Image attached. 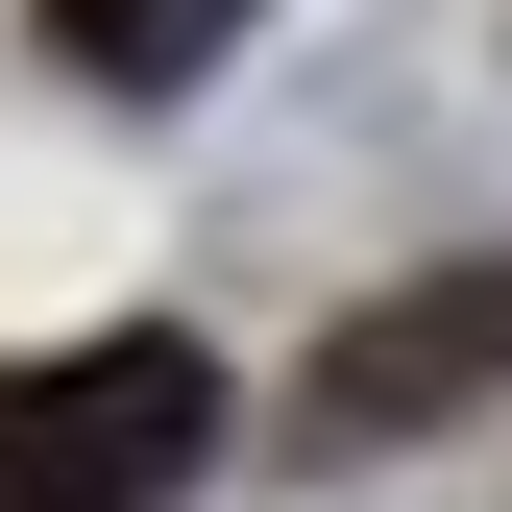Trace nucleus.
<instances>
[{
    "label": "nucleus",
    "mask_w": 512,
    "mask_h": 512,
    "mask_svg": "<svg viewBox=\"0 0 512 512\" xmlns=\"http://www.w3.org/2000/svg\"><path fill=\"white\" fill-rule=\"evenodd\" d=\"M196 439H220L196 342H49V366H0V512H171Z\"/></svg>",
    "instance_id": "f257e3e1"
},
{
    "label": "nucleus",
    "mask_w": 512,
    "mask_h": 512,
    "mask_svg": "<svg viewBox=\"0 0 512 512\" xmlns=\"http://www.w3.org/2000/svg\"><path fill=\"white\" fill-rule=\"evenodd\" d=\"M464 391H512V269H415V293H366L342 342L293 366V439H317V464H366V439H439Z\"/></svg>",
    "instance_id": "f03ea898"
},
{
    "label": "nucleus",
    "mask_w": 512,
    "mask_h": 512,
    "mask_svg": "<svg viewBox=\"0 0 512 512\" xmlns=\"http://www.w3.org/2000/svg\"><path fill=\"white\" fill-rule=\"evenodd\" d=\"M49 49H74L98 98H196L220 49H244V0H49Z\"/></svg>",
    "instance_id": "7ed1b4c3"
}]
</instances>
